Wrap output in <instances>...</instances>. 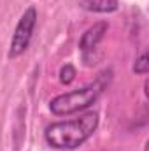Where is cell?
<instances>
[{
  "instance_id": "2",
  "label": "cell",
  "mask_w": 149,
  "mask_h": 151,
  "mask_svg": "<svg viewBox=\"0 0 149 151\" xmlns=\"http://www.w3.org/2000/svg\"><path fill=\"white\" fill-rule=\"evenodd\" d=\"M111 77H112V72L105 70V72H102L98 76L91 84L82 86V88H79L75 91H69V93L54 97L49 102L51 113L56 114V116H69V114L81 113V111L91 107L98 100V97L104 93V90L109 86Z\"/></svg>"
},
{
  "instance_id": "6",
  "label": "cell",
  "mask_w": 149,
  "mask_h": 151,
  "mask_svg": "<svg viewBox=\"0 0 149 151\" xmlns=\"http://www.w3.org/2000/svg\"><path fill=\"white\" fill-rule=\"evenodd\" d=\"M148 70H149V55H148V51H144V53L135 60V63H133V72L144 76V74H148Z\"/></svg>"
},
{
  "instance_id": "5",
  "label": "cell",
  "mask_w": 149,
  "mask_h": 151,
  "mask_svg": "<svg viewBox=\"0 0 149 151\" xmlns=\"http://www.w3.org/2000/svg\"><path fill=\"white\" fill-rule=\"evenodd\" d=\"M79 5L88 12H114L119 7V0H81Z\"/></svg>"
},
{
  "instance_id": "3",
  "label": "cell",
  "mask_w": 149,
  "mask_h": 151,
  "mask_svg": "<svg viewBox=\"0 0 149 151\" xmlns=\"http://www.w3.org/2000/svg\"><path fill=\"white\" fill-rule=\"evenodd\" d=\"M35 25H37V9H35V5H30L21 14L19 21L14 28L12 40H11V46H9V53H7V56L11 60L18 58L19 55H23L27 51V47L30 46V40L34 37Z\"/></svg>"
},
{
  "instance_id": "7",
  "label": "cell",
  "mask_w": 149,
  "mask_h": 151,
  "mask_svg": "<svg viewBox=\"0 0 149 151\" xmlns=\"http://www.w3.org/2000/svg\"><path fill=\"white\" fill-rule=\"evenodd\" d=\"M74 77H75V69L70 63H65V65L60 69V81H62L63 84H70V83L74 81Z\"/></svg>"
},
{
  "instance_id": "4",
  "label": "cell",
  "mask_w": 149,
  "mask_h": 151,
  "mask_svg": "<svg viewBox=\"0 0 149 151\" xmlns=\"http://www.w3.org/2000/svg\"><path fill=\"white\" fill-rule=\"evenodd\" d=\"M107 28H109L107 21H98V23H95L93 27H90V28L81 35V40H79V49H81V53H82L84 60H86V58H88L95 49H97V46L100 44V40L105 37Z\"/></svg>"
},
{
  "instance_id": "1",
  "label": "cell",
  "mask_w": 149,
  "mask_h": 151,
  "mask_svg": "<svg viewBox=\"0 0 149 151\" xmlns=\"http://www.w3.org/2000/svg\"><path fill=\"white\" fill-rule=\"evenodd\" d=\"M98 128V114L86 113L75 119L56 121L46 127L44 139L54 150H75L82 146Z\"/></svg>"
}]
</instances>
